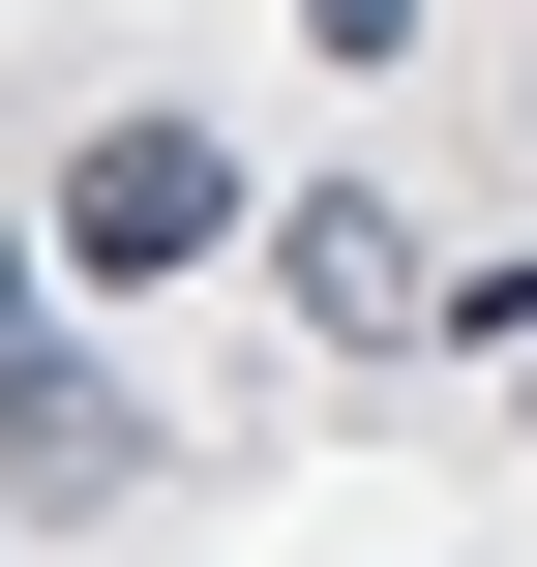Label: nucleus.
I'll return each instance as SVG.
<instances>
[{
    "label": "nucleus",
    "instance_id": "7ed1b4c3",
    "mask_svg": "<svg viewBox=\"0 0 537 567\" xmlns=\"http://www.w3.org/2000/svg\"><path fill=\"white\" fill-rule=\"evenodd\" d=\"M269 269H299V329H419V239H389L359 179H299V239H269Z\"/></svg>",
    "mask_w": 537,
    "mask_h": 567
},
{
    "label": "nucleus",
    "instance_id": "f257e3e1",
    "mask_svg": "<svg viewBox=\"0 0 537 567\" xmlns=\"http://www.w3.org/2000/svg\"><path fill=\"white\" fill-rule=\"evenodd\" d=\"M60 239H90V269H179V239H239V150H209V120H90Z\"/></svg>",
    "mask_w": 537,
    "mask_h": 567
},
{
    "label": "nucleus",
    "instance_id": "20e7f679",
    "mask_svg": "<svg viewBox=\"0 0 537 567\" xmlns=\"http://www.w3.org/2000/svg\"><path fill=\"white\" fill-rule=\"evenodd\" d=\"M299 30H329V60H359V30H389V0H299Z\"/></svg>",
    "mask_w": 537,
    "mask_h": 567
},
{
    "label": "nucleus",
    "instance_id": "f03ea898",
    "mask_svg": "<svg viewBox=\"0 0 537 567\" xmlns=\"http://www.w3.org/2000/svg\"><path fill=\"white\" fill-rule=\"evenodd\" d=\"M0 478H60V508L120 478V389H90L60 329H30V239H0Z\"/></svg>",
    "mask_w": 537,
    "mask_h": 567
}]
</instances>
